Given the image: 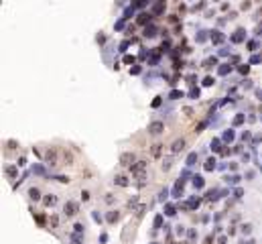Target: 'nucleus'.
<instances>
[{"instance_id": "nucleus-1", "label": "nucleus", "mask_w": 262, "mask_h": 244, "mask_svg": "<svg viewBox=\"0 0 262 244\" xmlns=\"http://www.w3.org/2000/svg\"><path fill=\"white\" fill-rule=\"evenodd\" d=\"M45 161H47V165H57V161H59V151H57L55 147L47 149V153H45Z\"/></svg>"}, {"instance_id": "nucleus-2", "label": "nucleus", "mask_w": 262, "mask_h": 244, "mask_svg": "<svg viewBox=\"0 0 262 244\" xmlns=\"http://www.w3.org/2000/svg\"><path fill=\"white\" fill-rule=\"evenodd\" d=\"M144 171H146V161H136V165H132V173H134L136 177L146 175Z\"/></svg>"}, {"instance_id": "nucleus-3", "label": "nucleus", "mask_w": 262, "mask_h": 244, "mask_svg": "<svg viewBox=\"0 0 262 244\" xmlns=\"http://www.w3.org/2000/svg\"><path fill=\"white\" fill-rule=\"evenodd\" d=\"M134 163V155L132 153H124L122 157H120V165L122 167H128V165H132Z\"/></svg>"}, {"instance_id": "nucleus-4", "label": "nucleus", "mask_w": 262, "mask_h": 244, "mask_svg": "<svg viewBox=\"0 0 262 244\" xmlns=\"http://www.w3.org/2000/svg\"><path fill=\"white\" fill-rule=\"evenodd\" d=\"M183 147H185V140H183V138H177V140L171 145V153H173V155H177V153L183 151Z\"/></svg>"}, {"instance_id": "nucleus-5", "label": "nucleus", "mask_w": 262, "mask_h": 244, "mask_svg": "<svg viewBox=\"0 0 262 244\" xmlns=\"http://www.w3.org/2000/svg\"><path fill=\"white\" fill-rule=\"evenodd\" d=\"M77 210H79V206L75 202H67V204H65V214H67V216H75Z\"/></svg>"}, {"instance_id": "nucleus-6", "label": "nucleus", "mask_w": 262, "mask_h": 244, "mask_svg": "<svg viewBox=\"0 0 262 244\" xmlns=\"http://www.w3.org/2000/svg\"><path fill=\"white\" fill-rule=\"evenodd\" d=\"M148 132H152V134H161V132H163V122H152L150 128H148Z\"/></svg>"}, {"instance_id": "nucleus-7", "label": "nucleus", "mask_w": 262, "mask_h": 244, "mask_svg": "<svg viewBox=\"0 0 262 244\" xmlns=\"http://www.w3.org/2000/svg\"><path fill=\"white\" fill-rule=\"evenodd\" d=\"M71 163H73V157H71V153H67V151H65V153H63V163H61V165L69 167Z\"/></svg>"}, {"instance_id": "nucleus-8", "label": "nucleus", "mask_w": 262, "mask_h": 244, "mask_svg": "<svg viewBox=\"0 0 262 244\" xmlns=\"http://www.w3.org/2000/svg\"><path fill=\"white\" fill-rule=\"evenodd\" d=\"M43 204H45V206H55L57 204V197L55 195H45V197H43Z\"/></svg>"}, {"instance_id": "nucleus-9", "label": "nucleus", "mask_w": 262, "mask_h": 244, "mask_svg": "<svg viewBox=\"0 0 262 244\" xmlns=\"http://www.w3.org/2000/svg\"><path fill=\"white\" fill-rule=\"evenodd\" d=\"M116 185H128V177L126 175H116Z\"/></svg>"}, {"instance_id": "nucleus-10", "label": "nucleus", "mask_w": 262, "mask_h": 244, "mask_svg": "<svg viewBox=\"0 0 262 244\" xmlns=\"http://www.w3.org/2000/svg\"><path fill=\"white\" fill-rule=\"evenodd\" d=\"M150 153H152V157H161V145H152Z\"/></svg>"}, {"instance_id": "nucleus-11", "label": "nucleus", "mask_w": 262, "mask_h": 244, "mask_svg": "<svg viewBox=\"0 0 262 244\" xmlns=\"http://www.w3.org/2000/svg\"><path fill=\"white\" fill-rule=\"evenodd\" d=\"M29 195H31V199H39V197H41V193H39V189H35V187H33V189L29 191Z\"/></svg>"}, {"instance_id": "nucleus-12", "label": "nucleus", "mask_w": 262, "mask_h": 244, "mask_svg": "<svg viewBox=\"0 0 262 244\" xmlns=\"http://www.w3.org/2000/svg\"><path fill=\"white\" fill-rule=\"evenodd\" d=\"M148 23V14H140L138 16V25H146Z\"/></svg>"}, {"instance_id": "nucleus-13", "label": "nucleus", "mask_w": 262, "mask_h": 244, "mask_svg": "<svg viewBox=\"0 0 262 244\" xmlns=\"http://www.w3.org/2000/svg\"><path fill=\"white\" fill-rule=\"evenodd\" d=\"M242 39H244V31H238V33L234 35V41H236V43H238V41H242Z\"/></svg>"}, {"instance_id": "nucleus-14", "label": "nucleus", "mask_w": 262, "mask_h": 244, "mask_svg": "<svg viewBox=\"0 0 262 244\" xmlns=\"http://www.w3.org/2000/svg\"><path fill=\"white\" fill-rule=\"evenodd\" d=\"M57 226H59V218L53 216V218H51V228H57Z\"/></svg>"}, {"instance_id": "nucleus-15", "label": "nucleus", "mask_w": 262, "mask_h": 244, "mask_svg": "<svg viewBox=\"0 0 262 244\" xmlns=\"http://www.w3.org/2000/svg\"><path fill=\"white\" fill-rule=\"evenodd\" d=\"M118 220V212H112L110 216H108V222H116Z\"/></svg>"}, {"instance_id": "nucleus-16", "label": "nucleus", "mask_w": 262, "mask_h": 244, "mask_svg": "<svg viewBox=\"0 0 262 244\" xmlns=\"http://www.w3.org/2000/svg\"><path fill=\"white\" fill-rule=\"evenodd\" d=\"M165 214H167V216H173V214H175V208H173V206H167V208H165Z\"/></svg>"}, {"instance_id": "nucleus-17", "label": "nucleus", "mask_w": 262, "mask_h": 244, "mask_svg": "<svg viewBox=\"0 0 262 244\" xmlns=\"http://www.w3.org/2000/svg\"><path fill=\"white\" fill-rule=\"evenodd\" d=\"M37 224L39 226H45V216H37Z\"/></svg>"}, {"instance_id": "nucleus-18", "label": "nucleus", "mask_w": 262, "mask_h": 244, "mask_svg": "<svg viewBox=\"0 0 262 244\" xmlns=\"http://www.w3.org/2000/svg\"><path fill=\"white\" fill-rule=\"evenodd\" d=\"M169 167H171V159H165V161H163V169H165V171H167V169H169Z\"/></svg>"}, {"instance_id": "nucleus-19", "label": "nucleus", "mask_w": 262, "mask_h": 244, "mask_svg": "<svg viewBox=\"0 0 262 244\" xmlns=\"http://www.w3.org/2000/svg\"><path fill=\"white\" fill-rule=\"evenodd\" d=\"M6 147H8V149H16V143H14V140H8Z\"/></svg>"}, {"instance_id": "nucleus-20", "label": "nucleus", "mask_w": 262, "mask_h": 244, "mask_svg": "<svg viewBox=\"0 0 262 244\" xmlns=\"http://www.w3.org/2000/svg\"><path fill=\"white\" fill-rule=\"evenodd\" d=\"M152 33H155V31H152V27H148V29H146V33H144V35H146V37H152Z\"/></svg>"}, {"instance_id": "nucleus-21", "label": "nucleus", "mask_w": 262, "mask_h": 244, "mask_svg": "<svg viewBox=\"0 0 262 244\" xmlns=\"http://www.w3.org/2000/svg\"><path fill=\"white\" fill-rule=\"evenodd\" d=\"M203 83H205V85H211V83H213V79H211V77H205V79H203Z\"/></svg>"}, {"instance_id": "nucleus-22", "label": "nucleus", "mask_w": 262, "mask_h": 244, "mask_svg": "<svg viewBox=\"0 0 262 244\" xmlns=\"http://www.w3.org/2000/svg\"><path fill=\"white\" fill-rule=\"evenodd\" d=\"M258 35H262V25H260V29H258Z\"/></svg>"}]
</instances>
